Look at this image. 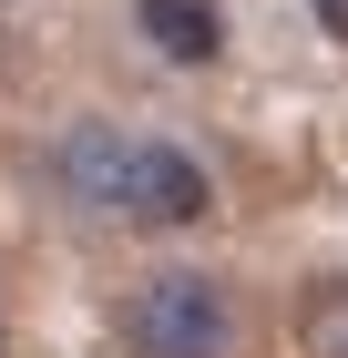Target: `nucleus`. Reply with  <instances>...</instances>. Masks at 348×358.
Here are the masks:
<instances>
[{"instance_id": "1", "label": "nucleus", "mask_w": 348, "mask_h": 358, "mask_svg": "<svg viewBox=\"0 0 348 358\" xmlns=\"http://www.w3.org/2000/svg\"><path fill=\"white\" fill-rule=\"evenodd\" d=\"M123 338H134V358H236V297H225V276L164 266L134 287Z\"/></svg>"}, {"instance_id": "2", "label": "nucleus", "mask_w": 348, "mask_h": 358, "mask_svg": "<svg viewBox=\"0 0 348 358\" xmlns=\"http://www.w3.org/2000/svg\"><path fill=\"white\" fill-rule=\"evenodd\" d=\"M123 215L134 225H205L215 215V185H205V164H195L185 143H134V174H123Z\"/></svg>"}, {"instance_id": "3", "label": "nucleus", "mask_w": 348, "mask_h": 358, "mask_svg": "<svg viewBox=\"0 0 348 358\" xmlns=\"http://www.w3.org/2000/svg\"><path fill=\"white\" fill-rule=\"evenodd\" d=\"M123 174H134V143L113 134V123H72V134H62V185H72V205L123 215Z\"/></svg>"}, {"instance_id": "4", "label": "nucleus", "mask_w": 348, "mask_h": 358, "mask_svg": "<svg viewBox=\"0 0 348 358\" xmlns=\"http://www.w3.org/2000/svg\"><path fill=\"white\" fill-rule=\"evenodd\" d=\"M134 31L164 62H185V72H205V62L225 52V21H215L205 0H134Z\"/></svg>"}, {"instance_id": "5", "label": "nucleus", "mask_w": 348, "mask_h": 358, "mask_svg": "<svg viewBox=\"0 0 348 358\" xmlns=\"http://www.w3.org/2000/svg\"><path fill=\"white\" fill-rule=\"evenodd\" d=\"M297 348L307 358H348V276H328L318 297L297 307Z\"/></svg>"}, {"instance_id": "6", "label": "nucleus", "mask_w": 348, "mask_h": 358, "mask_svg": "<svg viewBox=\"0 0 348 358\" xmlns=\"http://www.w3.org/2000/svg\"><path fill=\"white\" fill-rule=\"evenodd\" d=\"M318 21H328V41H348V0H318Z\"/></svg>"}]
</instances>
